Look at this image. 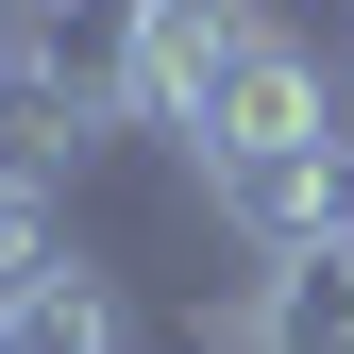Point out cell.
Listing matches in <instances>:
<instances>
[{"label": "cell", "mask_w": 354, "mask_h": 354, "mask_svg": "<svg viewBox=\"0 0 354 354\" xmlns=\"http://www.w3.org/2000/svg\"><path fill=\"white\" fill-rule=\"evenodd\" d=\"M270 34V0H118V118L136 136H203L219 68Z\"/></svg>", "instance_id": "obj_1"}, {"label": "cell", "mask_w": 354, "mask_h": 354, "mask_svg": "<svg viewBox=\"0 0 354 354\" xmlns=\"http://www.w3.org/2000/svg\"><path fill=\"white\" fill-rule=\"evenodd\" d=\"M337 118H354V102H337V68L270 17L236 68H219V102H203V136H186V152H203V169H236V152H321Z\"/></svg>", "instance_id": "obj_2"}, {"label": "cell", "mask_w": 354, "mask_h": 354, "mask_svg": "<svg viewBox=\"0 0 354 354\" xmlns=\"http://www.w3.org/2000/svg\"><path fill=\"white\" fill-rule=\"evenodd\" d=\"M203 203H219V236H236V253L304 270V253L337 236V136H321V152H236V169H203Z\"/></svg>", "instance_id": "obj_3"}, {"label": "cell", "mask_w": 354, "mask_h": 354, "mask_svg": "<svg viewBox=\"0 0 354 354\" xmlns=\"http://www.w3.org/2000/svg\"><path fill=\"white\" fill-rule=\"evenodd\" d=\"M253 354H354V253H304L253 304Z\"/></svg>", "instance_id": "obj_4"}, {"label": "cell", "mask_w": 354, "mask_h": 354, "mask_svg": "<svg viewBox=\"0 0 354 354\" xmlns=\"http://www.w3.org/2000/svg\"><path fill=\"white\" fill-rule=\"evenodd\" d=\"M68 270V186H34V169H0V304H34Z\"/></svg>", "instance_id": "obj_5"}, {"label": "cell", "mask_w": 354, "mask_h": 354, "mask_svg": "<svg viewBox=\"0 0 354 354\" xmlns=\"http://www.w3.org/2000/svg\"><path fill=\"white\" fill-rule=\"evenodd\" d=\"M118 0H17V34H102Z\"/></svg>", "instance_id": "obj_6"}, {"label": "cell", "mask_w": 354, "mask_h": 354, "mask_svg": "<svg viewBox=\"0 0 354 354\" xmlns=\"http://www.w3.org/2000/svg\"><path fill=\"white\" fill-rule=\"evenodd\" d=\"M337 84H354V51H337Z\"/></svg>", "instance_id": "obj_7"}]
</instances>
